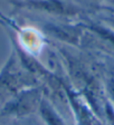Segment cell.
Instances as JSON below:
<instances>
[{"instance_id":"6da1fadb","label":"cell","mask_w":114,"mask_h":125,"mask_svg":"<svg viewBox=\"0 0 114 125\" xmlns=\"http://www.w3.org/2000/svg\"><path fill=\"white\" fill-rule=\"evenodd\" d=\"M42 113H43V115H44V118L47 121V123L49 125H64V123H63L59 117L56 115V113H55L49 106H47L46 104H43Z\"/></svg>"}]
</instances>
